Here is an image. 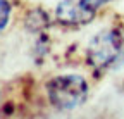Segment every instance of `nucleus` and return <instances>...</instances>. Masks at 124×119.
Listing matches in <instances>:
<instances>
[{
	"instance_id": "nucleus-5",
	"label": "nucleus",
	"mask_w": 124,
	"mask_h": 119,
	"mask_svg": "<svg viewBox=\"0 0 124 119\" xmlns=\"http://www.w3.org/2000/svg\"><path fill=\"white\" fill-rule=\"evenodd\" d=\"M14 16V4L12 0H0V35L9 28Z\"/></svg>"
},
{
	"instance_id": "nucleus-2",
	"label": "nucleus",
	"mask_w": 124,
	"mask_h": 119,
	"mask_svg": "<svg viewBox=\"0 0 124 119\" xmlns=\"http://www.w3.org/2000/svg\"><path fill=\"white\" fill-rule=\"evenodd\" d=\"M90 86L81 74H57L45 83V93L59 111H72L88 98Z\"/></svg>"
},
{
	"instance_id": "nucleus-4",
	"label": "nucleus",
	"mask_w": 124,
	"mask_h": 119,
	"mask_svg": "<svg viewBox=\"0 0 124 119\" xmlns=\"http://www.w3.org/2000/svg\"><path fill=\"white\" fill-rule=\"evenodd\" d=\"M21 19H23L24 28L33 35H45L48 31V28L54 24V16L40 5L28 7Z\"/></svg>"
},
{
	"instance_id": "nucleus-1",
	"label": "nucleus",
	"mask_w": 124,
	"mask_h": 119,
	"mask_svg": "<svg viewBox=\"0 0 124 119\" xmlns=\"http://www.w3.org/2000/svg\"><path fill=\"white\" fill-rule=\"evenodd\" d=\"M85 62L95 74H105L124 62V26L110 24L95 33L85 47Z\"/></svg>"
},
{
	"instance_id": "nucleus-6",
	"label": "nucleus",
	"mask_w": 124,
	"mask_h": 119,
	"mask_svg": "<svg viewBox=\"0 0 124 119\" xmlns=\"http://www.w3.org/2000/svg\"><path fill=\"white\" fill-rule=\"evenodd\" d=\"M79 2H81V5H83V7H86L88 10L98 14L102 9H105L108 4H110L112 0H79Z\"/></svg>"
},
{
	"instance_id": "nucleus-3",
	"label": "nucleus",
	"mask_w": 124,
	"mask_h": 119,
	"mask_svg": "<svg viewBox=\"0 0 124 119\" xmlns=\"http://www.w3.org/2000/svg\"><path fill=\"white\" fill-rule=\"evenodd\" d=\"M95 17L97 14L83 7L79 0H60L54 9V23L62 28H81Z\"/></svg>"
}]
</instances>
